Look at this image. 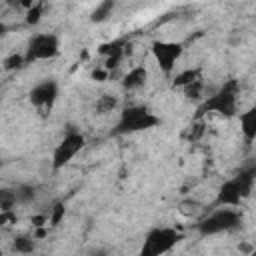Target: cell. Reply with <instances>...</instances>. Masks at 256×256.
<instances>
[{
	"instance_id": "6da1fadb",
	"label": "cell",
	"mask_w": 256,
	"mask_h": 256,
	"mask_svg": "<svg viewBox=\"0 0 256 256\" xmlns=\"http://www.w3.org/2000/svg\"><path fill=\"white\" fill-rule=\"evenodd\" d=\"M254 178H256V168L248 166V168L240 170L234 178L222 182V186L218 188V194H216V204L218 206H240L242 200L246 196H250Z\"/></svg>"
},
{
	"instance_id": "7a4b0ae2",
	"label": "cell",
	"mask_w": 256,
	"mask_h": 256,
	"mask_svg": "<svg viewBox=\"0 0 256 256\" xmlns=\"http://www.w3.org/2000/svg\"><path fill=\"white\" fill-rule=\"evenodd\" d=\"M238 90H240L238 80L232 78V80L224 82V86H220V90H216L212 96H208L200 104L198 116H204V114H218L224 118L234 116L236 108H238Z\"/></svg>"
},
{
	"instance_id": "3957f363",
	"label": "cell",
	"mask_w": 256,
	"mask_h": 256,
	"mask_svg": "<svg viewBox=\"0 0 256 256\" xmlns=\"http://www.w3.org/2000/svg\"><path fill=\"white\" fill-rule=\"evenodd\" d=\"M160 124V118L144 104H134L126 106L120 112V118L112 130V134L122 136V134H134V132H144L150 128H156Z\"/></svg>"
},
{
	"instance_id": "277c9868",
	"label": "cell",
	"mask_w": 256,
	"mask_h": 256,
	"mask_svg": "<svg viewBox=\"0 0 256 256\" xmlns=\"http://www.w3.org/2000/svg\"><path fill=\"white\" fill-rule=\"evenodd\" d=\"M184 238L182 232H178L176 228H170V226H158V228H152L142 246H140V252L138 256H164L168 254L180 240Z\"/></svg>"
},
{
	"instance_id": "5b68a950",
	"label": "cell",
	"mask_w": 256,
	"mask_h": 256,
	"mask_svg": "<svg viewBox=\"0 0 256 256\" xmlns=\"http://www.w3.org/2000/svg\"><path fill=\"white\" fill-rule=\"evenodd\" d=\"M242 222V216L238 210L234 208H218L212 214H208L204 220L198 222V234L200 236H214V234H222V232H230L236 230Z\"/></svg>"
},
{
	"instance_id": "8992f818",
	"label": "cell",
	"mask_w": 256,
	"mask_h": 256,
	"mask_svg": "<svg viewBox=\"0 0 256 256\" xmlns=\"http://www.w3.org/2000/svg\"><path fill=\"white\" fill-rule=\"evenodd\" d=\"M58 52H60V40L56 34H52V32L32 34L26 44L24 62L32 64V62H40V60H52L54 56H58Z\"/></svg>"
},
{
	"instance_id": "52a82bcc",
	"label": "cell",
	"mask_w": 256,
	"mask_h": 256,
	"mask_svg": "<svg viewBox=\"0 0 256 256\" xmlns=\"http://www.w3.org/2000/svg\"><path fill=\"white\" fill-rule=\"evenodd\" d=\"M152 56L158 64V68L164 74H172V70L176 68V62L180 60L182 52H184V44L182 42H172V40H154L150 44Z\"/></svg>"
},
{
	"instance_id": "ba28073f",
	"label": "cell",
	"mask_w": 256,
	"mask_h": 256,
	"mask_svg": "<svg viewBox=\"0 0 256 256\" xmlns=\"http://www.w3.org/2000/svg\"><path fill=\"white\" fill-rule=\"evenodd\" d=\"M84 144H86V138H84L80 132L70 130V132L56 144V148H54V152H52V168H54V170H60V168H64L66 164H70L72 158L84 148Z\"/></svg>"
},
{
	"instance_id": "9c48e42d",
	"label": "cell",
	"mask_w": 256,
	"mask_h": 256,
	"mask_svg": "<svg viewBox=\"0 0 256 256\" xmlns=\"http://www.w3.org/2000/svg\"><path fill=\"white\" fill-rule=\"evenodd\" d=\"M58 92H60L58 82H56L54 78H46V80L38 82V84L30 90L28 100H30V104L36 106L42 114H50L52 106H54L56 100H58Z\"/></svg>"
},
{
	"instance_id": "30bf717a",
	"label": "cell",
	"mask_w": 256,
	"mask_h": 256,
	"mask_svg": "<svg viewBox=\"0 0 256 256\" xmlns=\"http://www.w3.org/2000/svg\"><path fill=\"white\" fill-rule=\"evenodd\" d=\"M148 80V68L146 66H134L132 70H128V74L122 78V88L132 92V90H140Z\"/></svg>"
},
{
	"instance_id": "8fae6325",
	"label": "cell",
	"mask_w": 256,
	"mask_h": 256,
	"mask_svg": "<svg viewBox=\"0 0 256 256\" xmlns=\"http://www.w3.org/2000/svg\"><path fill=\"white\" fill-rule=\"evenodd\" d=\"M240 130L246 138V142H254L256 138V108H248L240 114Z\"/></svg>"
},
{
	"instance_id": "7c38bea8",
	"label": "cell",
	"mask_w": 256,
	"mask_h": 256,
	"mask_svg": "<svg viewBox=\"0 0 256 256\" xmlns=\"http://www.w3.org/2000/svg\"><path fill=\"white\" fill-rule=\"evenodd\" d=\"M196 80H202V68L200 66H194V68H184L182 72H178L174 78H172V86L174 88H184Z\"/></svg>"
},
{
	"instance_id": "4fadbf2b",
	"label": "cell",
	"mask_w": 256,
	"mask_h": 256,
	"mask_svg": "<svg viewBox=\"0 0 256 256\" xmlns=\"http://www.w3.org/2000/svg\"><path fill=\"white\" fill-rule=\"evenodd\" d=\"M112 10H114V2H112V0H104V2H100V4L92 10L90 20H92V22H104V20L112 14Z\"/></svg>"
},
{
	"instance_id": "5bb4252c",
	"label": "cell",
	"mask_w": 256,
	"mask_h": 256,
	"mask_svg": "<svg viewBox=\"0 0 256 256\" xmlns=\"http://www.w3.org/2000/svg\"><path fill=\"white\" fill-rule=\"evenodd\" d=\"M12 250L18 252V254H32L34 252V238L24 236V234L16 236L12 240Z\"/></svg>"
},
{
	"instance_id": "9a60e30c",
	"label": "cell",
	"mask_w": 256,
	"mask_h": 256,
	"mask_svg": "<svg viewBox=\"0 0 256 256\" xmlns=\"http://www.w3.org/2000/svg\"><path fill=\"white\" fill-rule=\"evenodd\" d=\"M16 204H18V202H16V192H14V188H8V186L0 188V212H10Z\"/></svg>"
},
{
	"instance_id": "2e32d148",
	"label": "cell",
	"mask_w": 256,
	"mask_h": 256,
	"mask_svg": "<svg viewBox=\"0 0 256 256\" xmlns=\"http://www.w3.org/2000/svg\"><path fill=\"white\" fill-rule=\"evenodd\" d=\"M116 106H118V98H116L114 94H102V96L96 100V110H98V114L112 112Z\"/></svg>"
},
{
	"instance_id": "e0dca14e",
	"label": "cell",
	"mask_w": 256,
	"mask_h": 256,
	"mask_svg": "<svg viewBox=\"0 0 256 256\" xmlns=\"http://www.w3.org/2000/svg\"><path fill=\"white\" fill-rule=\"evenodd\" d=\"M14 192H16L18 204H26V202L34 200V186H30V184H18V186H14Z\"/></svg>"
},
{
	"instance_id": "ac0fdd59",
	"label": "cell",
	"mask_w": 256,
	"mask_h": 256,
	"mask_svg": "<svg viewBox=\"0 0 256 256\" xmlns=\"http://www.w3.org/2000/svg\"><path fill=\"white\" fill-rule=\"evenodd\" d=\"M182 90H184V96H186L188 100H200L202 94H204V82H202V80H196V82L184 86Z\"/></svg>"
},
{
	"instance_id": "d6986e66",
	"label": "cell",
	"mask_w": 256,
	"mask_h": 256,
	"mask_svg": "<svg viewBox=\"0 0 256 256\" xmlns=\"http://www.w3.org/2000/svg\"><path fill=\"white\" fill-rule=\"evenodd\" d=\"M26 62H24V54H10L4 58V70L12 72V70H20L24 68Z\"/></svg>"
},
{
	"instance_id": "ffe728a7",
	"label": "cell",
	"mask_w": 256,
	"mask_h": 256,
	"mask_svg": "<svg viewBox=\"0 0 256 256\" xmlns=\"http://www.w3.org/2000/svg\"><path fill=\"white\" fill-rule=\"evenodd\" d=\"M42 10H44L42 4H30L28 12H26V24L28 26H36L40 22V18H42Z\"/></svg>"
},
{
	"instance_id": "44dd1931",
	"label": "cell",
	"mask_w": 256,
	"mask_h": 256,
	"mask_svg": "<svg viewBox=\"0 0 256 256\" xmlns=\"http://www.w3.org/2000/svg\"><path fill=\"white\" fill-rule=\"evenodd\" d=\"M64 212H66L64 204H62V202H56V204H54V208H52V214H50V226L60 224V220L64 218Z\"/></svg>"
},
{
	"instance_id": "7402d4cb",
	"label": "cell",
	"mask_w": 256,
	"mask_h": 256,
	"mask_svg": "<svg viewBox=\"0 0 256 256\" xmlns=\"http://www.w3.org/2000/svg\"><path fill=\"white\" fill-rule=\"evenodd\" d=\"M192 128H194V132H190V140H198V138L202 136V132H204V124L198 122V124H194Z\"/></svg>"
},
{
	"instance_id": "603a6c76",
	"label": "cell",
	"mask_w": 256,
	"mask_h": 256,
	"mask_svg": "<svg viewBox=\"0 0 256 256\" xmlns=\"http://www.w3.org/2000/svg\"><path fill=\"white\" fill-rule=\"evenodd\" d=\"M92 78L98 80V82H102V80L106 78V70H94V72H92Z\"/></svg>"
},
{
	"instance_id": "cb8c5ba5",
	"label": "cell",
	"mask_w": 256,
	"mask_h": 256,
	"mask_svg": "<svg viewBox=\"0 0 256 256\" xmlns=\"http://www.w3.org/2000/svg\"><path fill=\"white\" fill-rule=\"evenodd\" d=\"M6 32H8V26H6L4 22H0V38H2V36H4Z\"/></svg>"
},
{
	"instance_id": "d4e9b609",
	"label": "cell",
	"mask_w": 256,
	"mask_h": 256,
	"mask_svg": "<svg viewBox=\"0 0 256 256\" xmlns=\"http://www.w3.org/2000/svg\"><path fill=\"white\" fill-rule=\"evenodd\" d=\"M88 256H106V252H104V250H94V252H90Z\"/></svg>"
}]
</instances>
